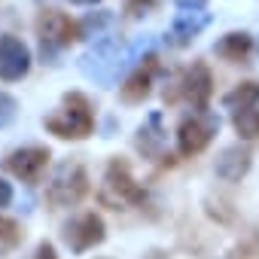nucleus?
Instances as JSON below:
<instances>
[{"instance_id":"nucleus-1","label":"nucleus","mask_w":259,"mask_h":259,"mask_svg":"<svg viewBox=\"0 0 259 259\" xmlns=\"http://www.w3.org/2000/svg\"><path fill=\"white\" fill-rule=\"evenodd\" d=\"M46 125V132L61 138V141H82L92 135V128H95V116H92V104L85 101V95L79 92H70L64 95L61 107L43 119Z\"/></svg>"},{"instance_id":"nucleus-2","label":"nucleus","mask_w":259,"mask_h":259,"mask_svg":"<svg viewBox=\"0 0 259 259\" xmlns=\"http://www.w3.org/2000/svg\"><path fill=\"white\" fill-rule=\"evenodd\" d=\"M85 192H89L85 168L79 162H64V165L55 168V174L49 180V189H46V198L55 207H70V204H79Z\"/></svg>"},{"instance_id":"nucleus-3","label":"nucleus","mask_w":259,"mask_h":259,"mask_svg":"<svg viewBox=\"0 0 259 259\" xmlns=\"http://www.w3.org/2000/svg\"><path fill=\"white\" fill-rule=\"evenodd\" d=\"M147 192L144 186L132 177V168H128L125 159H113L107 165V174H104V201L107 204H144Z\"/></svg>"},{"instance_id":"nucleus-4","label":"nucleus","mask_w":259,"mask_h":259,"mask_svg":"<svg viewBox=\"0 0 259 259\" xmlns=\"http://www.w3.org/2000/svg\"><path fill=\"white\" fill-rule=\"evenodd\" d=\"M125 61H128L125 46L119 40H104L82 55V70H85V76H92L98 82H113Z\"/></svg>"},{"instance_id":"nucleus-5","label":"nucleus","mask_w":259,"mask_h":259,"mask_svg":"<svg viewBox=\"0 0 259 259\" xmlns=\"http://www.w3.org/2000/svg\"><path fill=\"white\" fill-rule=\"evenodd\" d=\"M220 128V119L207 110L201 113H192L180 122V132H177V147H180V156H198L207 150V144L213 141Z\"/></svg>"},{"instance_id":"nucleus-6","label":"nucleus","mask_w":259,"mask_h":259,"mask_svg":"<svg viewBox=\"0 0 259 259\" xmlns=\"http://www.w3.org/2000/svg\"><path fill=\"white\" fill-rule=\"evenodd\" d=\"M37 37L43 43V52H55V49L70 46L79 37V28L70 22V16H64L58 10H46L37 19Z\"/></svg>"},{"instance_id":"nucleus-7","label":"nucleus","mask_w":259,"mask_h":259,"mask_svg":"<svg viewBox=\"0 0 259 259\" xmlns=\"http://www.w3.org/2000/svg\"><path fill=\"white\" fill-rule=\"evenodd\" d=\"M104 238H107V226H104V220H101L98 213H92V210L79 213L76 220H70V223L64 226V241H67V247H70L73 253H85V250L98 247Z\"/></svg>"},{"instance_id":"nucleus-8","label":"nucleus","mask_w":259,"mask_h":259,"mask_svg":"<svg viewBox=\"0 0 259 259\" xmlns=\"http://www.w3.org/2000/svg\"><path fill=\"white\" fill-rule=\"evenodd\" d=\"M46 165H49V150H43V147H25L4 159V168L25 183H40Z\"/></svg>"},{"instance_id":"nucleus-9","label":"nucleus","mask_w":259,"mask_h":259,"mask_svg":"<svg viewBox=\"0 0 259 259\" xmlns=\"http://www.w3.org/2000/svg\"><path fill=\"white\" fill-rule=\"evenodd\" d=\"M31 70V52L19 37H0V79L16 82Z\"/></svg>"},{"instance_id":"nucleus-10","label":"nucleus","mask_w":259,"mask_h":259,"mask_svg":"<svg viewBox=\"0 0 259 259\" xmlns=\"http://www.w3.org/2000/svg\"><path fill=\"white\" fill-rule=\"evenodd\" d=\"M210 92H213V76H210L207 64H204V61H195L192 67H186V73H183V79H180V95L195 107V113L207 110Z\"/></svg>"},{"instance_id":"nucleus-11","label":"nucleus","mask_w":259,"mask_h":259,"mask_svg":"<svg viewBox=\"0 0 259 259\" xmlns=\"http://www.w3.org/2000/svg\"><path fill=\"white\" fill-rule=\"evenodd\" d=\"M250 165H253L250 150H244V147H229V150H223V156L217 159V177L226 180V183H238V180L250 171Z\"/></svg>"},{"instance_id":"nucleus-12","label":"nucleus","mask_w":259,"mask_h":259,"mask_svg":"<svg viewBox=\"0 0 259 259\" xmlns=\"http://www.w3.org/2000/svg\"><path fill=\"white\" fill-rule=\"evenodd\" d=\"M153 73H156V58L153 55H147V61L125 79V85H122V101L125 104H141L147 95H150V85H153Z\"/></svg>"},{"instance_id":"nucleus-13","label":"nucleus","mask_w":259,"mask_h":259,"mask_svg":"<svg viewBox=\"0 0 259 259\" xmlns=\"http://www.w3.org/2000/svg\"><path fill=\"white\" fill-rule=\"evenodd\" d=\"M210 16L207 13H192V10H183L177 19H174V28H171V43L174 46H186L192 43L204 28H207Z\"/></svg>"},{"instance_id":"nucleus-14","label":"nucleus","mask_w":259,"mask_h":259,"mask_svg":"<svg viewBox=\"0 0 259 259\" xmlns=\"http://www.w3.org/2000/svg\"><path fill=\"white\" fill-rule=\"evenodd\" d=\"M162 147H165V132H162V116L159 113H153L150 116V122L138 132V150L144 153V156H150V159H156V156H162Z\"/></svg>"},{"instance_id":"nucleus-15","label":"nucleus","mask_w":259,"mask_h":259,"mask_svg":"<svg viewBox=\"0 0 259 259\" xmlns=\"http://www.w3.org/2000/svg\"><path fill=\"white\" fill-rule=\"evenodd\" d=\"M250 49H253V40H250V34H244V31L226 34V37L217 43V55L226 58V61H244V58L250 55Z\"/></svg>"},{"instance_id":"nucleus-16","label":"nucleus","mask_w":259,"mask_h":259,"mask_svg":"<svg viewBox=\"0 0 259 259\" xmlns=\"http://www.w3.org/2000/svg\"><path fill=\"white\" fill-rule=\"evenodd\" d=\"M223 104L229 107V110H235V113H241V110H250V107H256L259 104V82H253V79H247V82H238L226 98H223Z\"/></svg>"},{"instance_id":"nucleus-17","label":"nucleus","mask_w":259,"mask_h":259,"mask_svg":"<svg viewBox=\"0 0 259 259\" xmlns=\"http://www.w3.org/2000/svg\"><path fill=\"white\" fill-rule=\"evenodd\" d=\"M232 125H235V132L244 141H256L259 138V107H250V110L235 113L232 116Z\"/></svg>"},{"instance_id":"nucleus-18","label":"nucleus","mask_w":259,"mask_h":259,"mask_svg":"<svg viewBox=\"0 0 259 259\" xmlns=\"http://www.w3.org/2000/svg\"><path fill=\"white\" fill-rule=\"evenodd\" d=\"M22 238H25V232H22V226L16 220L0 217V241H4L7 247H16V244H22Z\"/></svg>"},{"instance_id":"nucleus-19","label":"nucleus","mask_w":259,"mask_h":259,"mask_svg":"<svg viewBox=\"0 0 259 259\" xmlns=\"http://www.w3.org/2000/svg\"><path fill=\"white\" fill-rule=\"evenodd\" d=\"M16 113H19L16 98H10L7 92H0V128H7V125L16 119Z\"/></svg>"},{"instance_id":"nucleus-20","label":"nucleus","mask_w":259,"mask_h":259,"mask_svg":"<svg viewBox=\"0 0 259 259\" xmlns=\"http://www.w3.org/2000/svg\"><path fill=\"white\" fill-rule=\"evenodd\" d=\"M150 10H156V0H128V4H125V13L132 16V19H141Z\"/></svg>"},{"instance_id":"nucleus-21","label":"nucleus","mask_w":259,"mask_h":259,"mask_svg":"<svg viewBox=\"0 0 259 259\" xmlns=\"http://www.w3.org/2000/svg\"><path fill=\"white\" fill-rule=\"evenodd\" d=\"M107 22H110V16H107V13L89 16V19H85V25H82V31H98V28H101V25H107Z\"/></svg>"},{"instance_id":"nucleus-22","label":"nucleus","mask_w":259,"mask_h":259,"mask_svg":"<svg viewBox=\"0 0 259 259\" xmlns=\"http://www.w3.org/2000/svg\"><path fill=\"white\" fill-rule=\"evenodd\" d=\"M13 204V186L7 180H0V207H10Z\"/></svg>"},{"instance_id":"nucleus-23","label":"nucleus","mask_w":259,"mask_h":259,"mask_svg":"<svg viewBox=\"0 0 259 259\" xmlns=\"http://www.w3.org/2000/svg\"><path fill=\"white\" fill-rule=\"evenodd\" d=\"M34 259H58V253H55V247L49 244V241H43L40 247H37V256Z\"/></svg>"},{"instance_id":"nucleus-24","label":"nucleus","mask_w":259,"mask_h":259,"mask_svg":"<svg viewBox=\"0 0 259 259\" xmlns=\"http://www.w3.org/2000/svg\"><path fill=\"white\" fill-rule=\"evenodd\" d=\"M177 7H183V10H204V0H177Z\"/></svg>"},{"instance_id":"nucleus-25","label":"nucleus","mask_w":259,"mask_h":259,"mask_svg":"<svg viewBox=\"0 0 259 259\" xmlns=\"http://www.w3.org/2000/svg\"><path fill=\"white\" fill-rule=\"evenodd\" d=\"M147 259H168V256H165V253H162V250H153V253H150V256H147Z\"/></svg>"},{"instance_id":"nucleus-26","label":"nucleus","mask_w":259,"mask_h":259,"mask_svg":"<svg viewBox=\"0 0 259 259\" xmlns=\"http://www.w3.org/2000/svg\"><path fill=\"white\" fill-rule=\"evenodd\" d=\"M70 4H82V7H89V4H98V0H70Z\"/></svg>"}]
</instances>
